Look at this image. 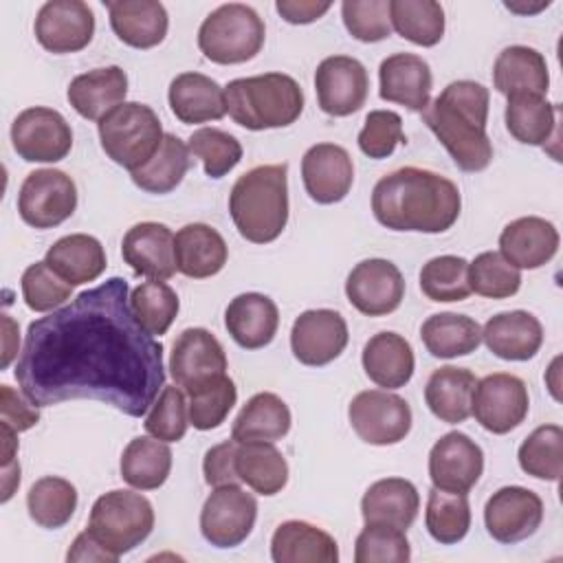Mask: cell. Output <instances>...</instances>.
Here are the masks:
<instances>
[{
  "instance_id": "cell-33",
  "label": "cell",
  "mask_w": 563,
  "mask_h": 563,
  "mask_svg": "<svg viewBox=\"0 0 563 563\" xmlns=\"http://www.w3.org/2000/svg\"><path fill=\"white\" fill-rule=\"evenodd\" d=\"M363 369L372 383L385 389L405 387L416 367L411 343L398 332H378L363 347Z\"/></svg>"
},
{
  "instance_id": "cell-46",
  "label": "cell",
  "mask_w": 563,
  "mask_h": 563,
  "mask_svg": "<svg viewBox=\"0 0 563 563\" xmlns=\"http://www.w3.org/2000/svg\"><path fill=\"white\" fill-rule=\"evenodd\" d=\"M130 308L136 323L152 336H161L174 323L180 301L176 290L163 279H150L139 284L130 292Z\"/></svg>"
},
{
  "instance_id": "cell-13",
  "label": "cell",
  "mask_w": 563,
  "mask_h": 563,
  "mask_svg": "<svg viewBox=\"0 0 563 563\" xmlns=\"http://www.w3.org/2000/svg\"><path fill=\"white\" fill-rule=\"evenodd\" d=\"M257 501L238 484L216 486L200 510V532L216 548L240 545L255 526Z\"/></svg>"
},
{
  "instance_id": "cell-18",
  "label": "cell",
  "mask_w": 563,
  "mask_h": 563,
  "mask_svg": "<svg viewBox=\"0 0 563 563\" xmlns=\"http://www.w3.org/2000/svg\"><path fill=\"white\" fill-rule=\"evenodd\" d=\"M33 31L48 53H77L92 42L95 13L81 0H48L40 7Z\"/></svg>"
},
{
  "instance_id": "cell-39",
  "label": "cell",
  "mask_w": 563,
  "mask_h": 563,
  "mask_svg": "<svg viewBox=\"0 0 563 563\" xmlns=\"http://www.w3.org/2000/svg\"><path fill=\"white\" fill-rule=\"evenodd\" d=\"M235 471L257 495L273 497L288 484V462L273 442H238Z\"/></svg>"
},
{
  "instance_id": "cell-49",
  "label": "cell",
  "mask_w": 563,
  "mask_h": 563,
  "mask_svg": "<svg viewBox=\"0 0 563 563\" xmlns=\"http://www.w3.org/2000/svg\"><path fill=\"white\" fill-rule=\"evenodd\" d=\"M471 292L488 299H508L521 288V271L499 251H484L468 262Z\"/></svg>"
},
{
  "instance_id": "cell-41",
  "label": "cell",
  "mask_w": 563,
  "mask_h": 563,
  "mask_svg": "<svg viewBox=\"0 0 563 563\" xmlns=\"http://www.w3.org/2000/svg\"><path fill=\"white\" fill-rule=\"evenodd\" d=\"M121 477L136 490L161 488L172 471V451L167 442L139 435L121 453Z\"/></svg>"
},
{
  "instance_id": "cell-50",
  "label": "cell",
  "mask_w": 563,
  "mask_h": 563,
  "mask_svg": "<svg viewBox=\"0 0 563 563\" xmlns=\"http://www.w3.org/2000/svg\"><path fill=\"white\" fill-rule=\"evenodd\" d=\"M189 154L202 161L209 178H222L242 161L240 141L220 128H200L187 141Z\"/></svg>"
},
{
  "instance_id": "cell-15",
  "label": "cell",
  "mask_w": 563,
  "mask_h": 563,
  "mask_svg": "<svg viewBox=\"0 0 563 563\" xmlns=\"http://www.w3.org/2000/svg\"><path fill=\"white\" fill-rule=\"evenodd\" d=\"M347 301L367 317H385L402 303L405 279L398 266L383 257L358 262L345 279Z\"/></svg>"
},
{
  "instance_id": "cell-24",
  "label": "cell",
  "mask_w": 563,
  "mask_h": 563,
  "mask_svg": "<svg viewBox=\"0 0 563 563\" xmlns=\"http://www.w3.org/2000/svg\"><path fill=\"white\" fill-rule=\"evenodd\" d=\"M559 251L556 227L539 216H523L508 222L499 233V253L519 271L545 266Z\"/></svg>"
},
{
  "instance_id": "cell-8",
  "label": "cell",
  "mask_w": 563,
  "mask_h": 563,
  "mask_svg": "<svg viewBox=\"0 0 563 563\" xmlns=\"http://www.w3.org/2000/svg\"><path fill=\"white\" fill-rule=\"evenodd\" d=\"M154 528V508L134 490H110L95 499L86 530L114 556L141 545Z\"/></svg>"
},
{
  "instance_id": "cell-1",
  "label": "cell",
  "mask_w": 563,
  "mask_h": 563,
  "mask_svg": "<svg viewBox=\"0 0 563 563\" xmlns=\"http://www.w3.org/2000/svg\"><path fill=\"white\" fill-rule=\"evenodd\" d=\"M121 277L79 292L64 308L29 323L15 380L35 407L90 398L141 418L165 387L163 343L130 308Z\"/></svg>"
},
{
  "instance_id": "cell-16",
  "label": "cell",
  "mask_w": 563,
  "mask_h": 563,
  "mask_svg": "<svg viewBox=\"0 0 563 563\" xmlns=\"http://www.w3.org/2000/svg\"><path fill=\"white\" fill-rule=\"evenodd\" d=\"M319 108L330 117H350L365 106L369 77L356 57L330 55L314 70Z\"/></svg>"
},
{
  "instance_id": "cell-58",
  "label": "cell",
  "mask_w": 563,
  "mask_h": 563,
  "mask_svg": "<svg viewBox=\"0 0 563 563\" xmlns=\"http://www.w3.org/2000/svg\"><path fill=\"white\" fill-rule=\"evenodd\" d=\"M22 396L11 385H0V422L9 424L18 433L29 431L40 422V407Z\"/></svg>"
},
{
  "instance_id": "cell-9",
  "label": "cell",
  "mask_w": 563,
  "mask_h": 563,
  "mask_svg": "<svg viewBox=\"0 0 563 563\" xmlns=\"http://www.w3.org/2000/svg\"><path fill=\"white\" fill-rule=\"evenodd\" d=\"M77 209L75 180L62 169H35L26 174L18 194V213L33 229H53Z\"/></svg>"
},
{
  "instance_id": "cell-23",
  "label": "cell",
  "mask_w": 563,
  "mask_h": 563,
  "mask_svg": "<svg viewBox=\"0 0 563 563\" xmlns=\"http://www.w3.org/2000/svg\"><path fill=\"white\" fill-rule=\"evenodd\" d=\"M380 99L400 103L411 112H424L431 97L433 75L429 64L413 53H394L378 66Z\"/></svg>"
},
{
  "instance_id": "cell-51",
  "label": "cell",
  "mask_w": 563,
  "mask_h": 563,
  "mask_svg": "<svg viewBox=\"0 0 563 563\" xmlns=\"http://www.w3.org/2000/svg\"><path fill=\"white\" fill-rule=\"evenodd\" d=\"M411 545L405 530L385 523H365L354 543L356 563H407Z\"/></svg>"
},
{
  "instance_id": "cell-60",
  "label": "cell",
  "mask_w": 563,
  "mask_h": 563,
  "mask_svg": "<svg viewBox=\"0 0 563 563\" xmlns=\"http://www.w3.org/2000/svg\"><path fill=\"white\" fill-rule=\"evenodd\" d=\"M66 561H73V563L75 561H79V563H84V561H88V563H92V561H97V563H114V561H119V556H114L112 552L101 548V543L88 530H84V532H79L75 537L70 550L66 554Z\"/></svg>"
},
{
  "instance_id": "cell-36",
  "label": "cell",
  "mask_w": 563,
  "mask_h": 563,
  "mask_svg": "<svg viewBox=\"0 0 563 563\" xmlns=\"http://www.w3.org/2000/svg\"><path fill=\"white\" fill-rule=\"evenodd\" d=\"M44 262L73 288L95 282L108 266L101 242L88 233L59 238L44 255Z\"/></svg>"
},
{
  "instance_id": "cell-45",
  "label": "cell",
  "mask_w": 563,
  "mask_h": 563,
  "mask_svg": "<svg viewBox=\"0 0 563 563\" xmlns=\"http://www.w3.org/2000/svg\"><path fill=\"white\" fill-rule=\"evenodd\" d=\"M424 526L433 541L453 545L462 541L471 528V506L464 493H446L440 488L429 490Z\"/></svg>"
},
{
  "instance_id": "cell-48",
  "label": "cell",
  "mask_w": 563,
  "mask_h": 563,
  "mask_svg": "<svg viewBox=\"0 0 563 563\" xmlns=\"http://www.w3.org/2000/svg\"><path fill=\"white\" fill-rule=\"evenodd\" d=\"M420 290L431 301H464L471 295L468 262L460 255L431 257L420 271Z\"/></svg>"
},
{
  "instance_id": "cell-6",
  "label": "cell",
  "mask_w": 563,
  "mask_h": 563,
  "mask_svg": "<svg viewBox=\"0 0 563 563\" xmlns=\"http://www.w3.org/2000/svg\"><path fill=\"white\" fill-rule=\"evenodd\" d=\"M106 156L134 172L143 167L158 150L165 132L158 114L139 101H123L97 123Z\"/></svg>"
},
{
  "instance_id": "cell-55",
  "label": "cell",
  "mask_w": 563,
  "mask_h": 563,
  "mask_svg": "<svg viewBox=\"0 0 563 563\" xmlns=\"http://www.w3.org/2000/svg\"><path fill=\"white\" fill-rule=\"evenodd\" d=\"M341 18L347 33L358 42H380L391 35L389 0H345Z\"/></svg>"
},
{
  "instance_id": "cell-40",
  "label": "cell",
  "mask_w": 563,
  "mask_h": 563,
  "mask_svg": "<svg viewBox=\"0 0 563 563\" xmlns=\"http://www.w3.org/2000/svg\"><path fill=\"white\" fill-rule=\"evenodd\" d=\"M420 339L427 352L435 358H457L475 352L482 343V325L466 314L438 312L422 328Z\"/></svg>"
},
{
  "instance_id": "cell-22",
  "label": "cell",
  "mask_w": 563,
  "mask_h": 563,
  "mask_svg": "<svg viewBox=\"0 0 563 563\" xmlns=\"http://www.w3.org/2000/svg\"><path fill=\"white\" fill-rule=\"evenodd\" d=\"M121 255L125 264L143 277L169 279L176 275L174 233L163 222H139L123 235Z\"/></svg>"
},
{
  "instance_id": "cell-5",
  "label": "cell",
  "mask_w": 563,
  "mask_h": 563,
  "mask_svg": "<svg viewBox=\"0 0 563 563\" xmlns=\"http://www.w3.org/2000/svg\"><path fill=\"white\" fill-rule=\"evenodd\" d=\"M229 117L253 132L286 128L303 112L301 86L284 73L231 79L224 86Z\"/></svg>"
},
{
  "instance_id": "cell-26",
  "label": "cell",
  "mask_w": 563,
  "mask_h": 563,
  "mask_svg": "<svg viewBox=\"0 0 563 563\" xmlns=\"http://www.w3.org/2000/svg\"><path fill=\"white\" fill-rule=\"evenodd\" d=\"M482 341L504 361H528L541 350L543 325L528 310L497 312L484 323Z\"/></svg>"
},
{
  "instance_id": "cell-53",
  "label": "cell",
  "mask_w": 563,
  "mask_h": 563,
  "mask_svg": "<svg viewBox=\"0 0 563 563\" xmlns=\"http://www.w3.org/2000/svg\"><path fill=\"white\" fill-rule=\"evenodd\" d=\"M238 400V387L229 376L189 394V424L198 431L218 429Z\"/></svg>"
},
{
  "instance_id": "cell-37",
  "label": "cell",
  "mask_w": 563,
  "mask_h": 563,
  "mask_svg": "<svg viewBox=\"0 0 563 563\" xmlns=\"http://www.w3.org/2000/svg\"><path fill=\"white\" fill-rule=\"evenodd\" d=\"M475 385L477 378L466 367H438L427 380L424 402L438 420L446 424H460L471 416V398Z\"/></svg>"
},
{
  "instance_id": "cell-54",
  "label": "cell",
  "mask_w": 563,
  "mask_h": 563,
  "mask_svg": "<svg viewBox=\"0 0 563 563\" xmlns=\"http://www.w3.org/2000/svg\"><path fill=\"white\" fill-rule=\"evenodd\" d=\"M22 297L33 312H53L73 297V286L64 282L44 260L22 273Z\"/></svg>"
},
{
  "instance_id": "cell-30",
  "label": "cell",
  "mask_w": 563,
  "mask_h": 563,
  "mask_svg": "<svg viewBox=\"0 0 563 563\" xmlns=\"http://www.w3.org/2000/svg\"><path fill=\"white\" fill-rule=\"evenodd\" d=\"M169 108L180 123H207L227 114L224 88L202 73H180L169 84Z\"/></svg>"
},
{
  "instance_id": "cell-38",
  "label": "cell",
  "mask_w": 563,
  "mask_h": 563,
  "mask_svg": "<svg viewBox=\"0 0 563 563\" xmlns=\"http://www.w3.org/2000/svg\"><path fill=\"white\" fill-rule=\"evenodd\" d=\"M290 409L273 391H260L246 400L233 420L235 442H275L290 431Z\"/></svg>"
},
{
  "instance_id": "cell-42",
  "label": "cell",
  "mask_w": 563,
  "mask_h": 563,
  "mask_svg": "<svg viewBox=\"0 0 563 563\" xmlns=\"http://www.w3.org/2000/svg\"><path fill=\"white\" fill-rule=\"evenodd\" d=\"M189 165V147L176 134L165 132L156 154L143 167L130 172V178L147 194H169L183 183Z\"/></svg>"
},
{
  "instance_id": "cell-25",
  "label": "cell",
  "mask_w": 563,
  "mask_h": 563,
  "mask_svg": "<svg viewBox=\"0 0 563 563\" xmlns=\"http://www.w3.org/2000/svg\"><path fill=\"white\" fill-rule=\"evenodd\" d=\"M224 328L244 350L268 345L279 328L277 303L262 292H242L224 310Z\"/></svg>"
},
{
  "instance_id": "cell-7",
  "label": "cell",
  "mask_w": 563,
  "mask_h": 563,
  "mask_svg": "<svg viewBox=\"0 0 563 563\" xmlns=\"http://www.w3.org/2000/svg\"><path fill=\"white\" fill-rule=\"evenodd\" d=\"M266 40V26L255 9L229 2L213 9L198 29V48L213 64H244L253 59Z\"/></svg>"
},
{
  "instance_id": "cell-47",
  "label": "cell",
  "mask_w": 563,
  "mask_h": 563,
  "mask_svg": "<svg viewBox=\"0 0 563 563\" xmlns=\"http://www.w3.org/2000/svg\"><path fill=\"white\" fill-rule=\"evenodd\" d=\"M517 460L526 475L543 482H559L563 473V429L559 424L537 427L521 442Z\"/></svg>"
},
{
  "instance_id": "cell-19",
  "label": "cell",
  "mask_w": 563,
  "mask_h": 563,
  "mask_svg": "<svg viewBox=\"0 0 563 563\" xmlns=\"http://www.w3.org/2000/svg\"><path fill=\"white\" fill-rule=\"evenodd\" d=\"M482 473L484 453L479 444L462 431L444 433L429 451V477L433 488L468 495Z\"/></svg>"
},
{
  "instance_id": "cell-11",
  "label": "cell",
  "mask_w": 563,
  "mask_h": 563,
  "mask_svg": "<svg viewBox=\"0 0 563 563\" xmlns=\"http://www.w3.org/2000/svg\"><path fill=\"white\" fill-rule=\"evenodd\" d=\"M530 409L526 383L508 372H495L477 380L471 398V413L482 429L504 435L517 429Z\"/></svg>"
},
{
  "instance_id": "cell-27",
  "label": "cell",
  "mask_w": 563,
  "mask_h": 563,
  "mask_svg": "<svg viewBox=\"0 0 563 563\" xmlns=\"http://www.w3.org/2000/svg\"><path fill=\"white\" fill-rule=\"evenodd\" d=\"M114 35L132 48L158 46L169 29V15L156 0H108Z\"/></svg>"
},
{
  "instance_id": "cell-56",
  "label": "cell",
  "mask_w": 563,
  "mask_h": 563,
  "mask_svg": "<svg viewBox=\"0 0 563 563\" xmlns=\"http://www.w3.org/2000/svg\"><path fill=\"white\" fill-rule=\"evenodd\" d=\"M398 143H405L400 114L394 110H372L358 132V150L380 161L391 156Z\"/></svg>"
},
{
  "instance_id": "cell-61",
  "label": "cell",
  "mask_w": 563,
  "mask_h": 563,
  "mask_svg": "<svg viewBox=\"0 0 563 563\" xmlns=\"http://www.w3.org/2000/svg\"><path fill=\"white\" fill-rule=\"evenodd\" d=\"M2 369L9 367V363L13 361V356L18 354V343H20V336H18V323L9 317V314H2Z\"/></svg>"
},
{
  "instance_id": "cell-29",
  "label": "cell",
  "mask_w": 563,
  "mask_h": 563,
  "mask_svg": "<svg viewBox=\"0 0 563 563\" xmlns=\"http://www.w3.org/2000/svg\"><path fill=\"white\" fill-rule=\"evenodd\" d=\"M128 95V75L121 66L95 68L77 75L68 90V103L88 121H99L110 110L121 106Z\"/></svg>"
},
{
  "instance_id": "cell-31",
  "label": "cell",
  "mask_w": 563,
  "mask_h": 563,
  "mask_svg": "<svg viewBox=\"0 0 563 563\" xmlns=\"http://www.w3.org/2000/svg\"><path fill=\"white\" fill-rule=\"evenodd\" d=\"M271 559L275 563H336L339 545L334 537L319 526L290 519L275 528Z\"/></svg>"
},
{
  "instance_id": "cell-3",
  "label": "cell",
  "mask_w": 563,
  "mask_h": 563,
  "mask_svg": "<svg viewBox=\"0 0 563 563\" xmlns=\"http://www.w3.org/2000/svg\"><path fill=\"white\" fill-rule=\"evenodd\" d=\"M488 88L457 79L424 108L422 121L464 172H482L493 161V143L486 134Z\"/></svg>"
},
{
  "instance_id": "cell-52",
  "label": "cell",
  "mask_w": 563,
  "mask_h": 563,
  "mask_svg": "<svg viewBox=\"0 0 563 563\" xmlns=\"http://www.w3.org/2000/svg\"><path fill=\"white\" fill-rule=\"evenodd\" d=\"M145 431L163 442H178L187 433L189 427V409L185 391L176 385H165L150 407L145 422Z\"/></svg>"
},
{
  "instance_id": "cell-32",
  "label": "cell",
  "mask_w": 563,
  "mask_h": 563,
  "mask_svg": "<svg viewBox=\"0 0 563 563\" xmlns=\"http://www.w3.org/2000/svg\"><path fill=\"white\" fill-rule=\"evenodd\" d=\"M418 510L420 495L405 477L378 479L361 499V515L365 523H385L405 532L416 521Z\"/></svg>"
},
{
  "instance_id": "cell-59",
  "label": "cell",
  "mask_w": 563,
  "mask_h": 563,
  "mask_svg": "<svg viewBox=\"0 0 563 563\" xmlns=\"http://www.w3.org/2000/svg\"><path fill=\"white\" fill-rule=\"evenodd\" d=\"M330 2L314 0H277L275 9L288 24H310L330 11Z\"/></svg>"
},
{
  "instance_id": "cell-57",
  "label": "cell",
  "mask_w": 563,
  "mask_h": 563,
  "mask_svg": "<svg viewBox=\"0 0 563 563\" xmlns=\"http://www.w3.org/2000/svg\"><path fill=\"white\" fill-rule=\"evenodd\" d=\"M235 453H238V442L233 438L211 446L205 453L202 473H205V482L209 486L216 488V486H224V484H240V477L235 471Z\"/></svg>"
},
{
  "instance_id": "cell-35",
  "label": "cell",
  "mask_w": 563,
  "mask_h": 563,
  "mask_svg": "<svg viewBox=\"0 0 563 563\" xmlns=\"http://www.w3.org/2000/svg\"><path fill=\"white\" fill-rule=\"evenodd\" d=\"M504 119L510 136L523 145L545 147L559 139V103H550L541 95H510Z\"/></svg>"
},
{
  "instance_id": "cell-34",
  "label": "cell",
  "mask_w": 563,
  "mask_h": 563,
  "mask_svg": "<svg viewBox=\"0 0 563 563\" xmlns=\"http://www.w3.org/2000/svg\"><path fill=\"white\" fill-rule=\"evenodd\" d=\"M493 84L495 90L504 97L530 92V95H548L550 73L545 57L530 46H508L504 48L493 64Z\"/></svg>"
},
{
  "instance_id": "cell-17",
  "label": "cell",
  "mask_w": 563,
  "mask_h": 563,
  "mask_svg": "<svg viewBox=\"0 0 563 563\" xmlns=\"http://www.w3.org/2000/svg\"><path fill=\"white\" fill-rule=\"evenodd\" d=\"M543 521L541 497L523 486H504L495 490L484 506L488 534L506 545L526 541Z\"/></svg>"
},
{
  "instance_id": "cell-20",
  "label": "cell",
  "mask_w": 563,
  "mask_h": 563,
  "mask_svg": "<svg viewBox=\"0 0 563 563\" xmlns=\"http://www.w3.org/2000/svg\"><path fill=\"white\" fill-rule=\"evenodd\" d=\"M347 323L341 312L314 308L301 312L290 330V347L299 363L321 367L341 356L347 345Z\"/></svg>"
},
{
  "instance_id": "cell-28",
  "label": "cell",
  "mask_w": 563,
  "mask_h": 563,
  "mask_svg": "<svg viewBox=\"0 0 563 563\" xmlns=\"http://www.w3.org/2000/svg\"><path fill=\"white\" fill-rule=\"evenodd\" d=\"M176 268L185 277L205 279L218 275L229 257L224 238L205 222H191L174 235Z\"/></svg>"
},
{
  "instance_id": "cell-10",
  "label": "cell",
  "mask_w": 563,
  "mask_h": 563,
  "mask_svg": "<svg viewBox=\"0 0 563 563\" xmlns=\"http://www.w3.org/2000/svg\"><path fill=\"white\" fill-rule=\"evenodd\" d=\"M347 418L354 433L374 446L398 444L411 431L409 402L385 389L358 391L347 407Z\"/></svg>"
},
{
  "instance_id": "cell-12",
  "label": "cell",
  "mask_w": 563,
  "mask_h": 563,
  "mask_svg": "<svg viewBox=\"0 0 563 563\" xmlns=\"http://www.w3.org/2000/svg\"><path fill=\"white\" fill-rule=\"evenodd\" d=\"M227 367L224 347L209 330L187 328L176 336L169 356V374L187 396L227 376Z\"/></svg>"
},
{
  "instance_id": "cell-21",
  "label": "cell",
  "mask_w": 563,
  "mask_h": 563,
  "mask_svg": "<svg viewBox=\"0 0 563 563\" xmlns=\"http://www.w3.org/2000/svg\"><path fill=\"white\" fill-rule=\"evenodd\" d=\"M301 178L306 194L319 205L341 202L354 183V163L345 147L336 143H317L301 158Z\"/></svg>"
},
{
  "instance_id": "cell-14",
  "label": "cell",
  "mask_w": 563,
  "mask_h": 563,
  "mask_svg": "<svg viewBox=\"0 0 563 563\" xmlns=\"http://www.w3.org/2000/svg\"><path fill=\"white\" fill-rule=\"evenodd\" d=\"M11 143L26 163H57L73 147V130L57 110L33 106L13 119Z\"/></svg>"
},
{
  "instance_id": "cell-4",
  "label": "cell",
  "mask_w": 563,
  "mask_h": 563,
  "mask_svg": "<svg viewBox=\"0 0 563 563\" xmlns=\"http://www.w3.org/2000/svg\"><path fill=\"white\" fill-rule=\"evenodd\" d=\"M229 213L244 240H277L288 224V165H257L244 172L231 187Z\"/></svg>"
},
{
  "instance_id": "cell-2",
  "label": "cell",
  "mask_w": 563,
  "mask_h": 563,
  "mask_svg": "<svg viewBox=\"0 0 563 563\" xmlns=\"http://www.w3.org/2000/svg\"><path fill=\"white\" fill-rule=\"evenodd\" d=\"M460 209L462 196L451 178L413 165L385 174L372 191L374 218L391 231L444 233Z\"/></svg>"
},
{
  "instance_id": "cell-44",
  "label": "cell",
  "mask_w": 563,
  "mask_h": 563,
  "mask_svg": "<svg viewBox=\"0 0 563 563\" xmlns=\"http://www.w3.org/2000/svg\"><path fill=\"white\" fill-rule=\"evenodd\" d=\"M396 33L418 46H435L444 35V9L433 0H389Z\"/></svg>"
},
{
  "instance_id": "cell-43",
  "label": "cell",
  "mask_w": 563,
  "mask_h": 563,
  "mask_svg": "<svg viewBox=\"0 0 563 563\" xmlns=\"http://www.w3.org/2000/svg\"><path fill=\"white\" fill-rule=\"evenodd\" d=\"M77 508V488L57 475H46L33 482L26 493L29 517L46 530L62 528L70 521Z\"/></svg>"
}]
</instances>
